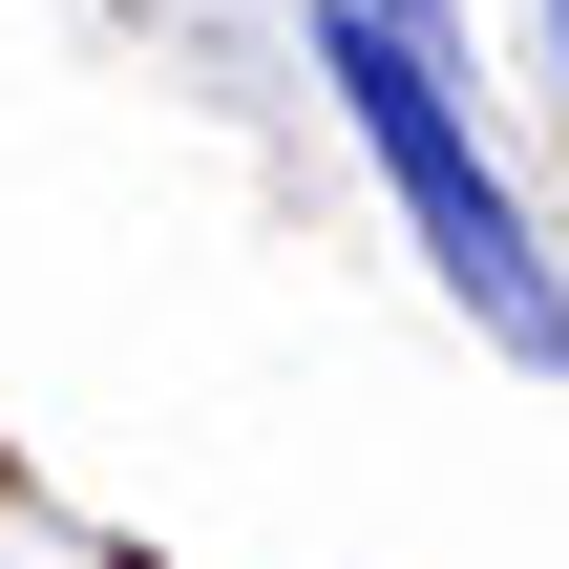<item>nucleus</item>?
<instances>
[{
	"label": "nucleus",
	"mask_w": 569,
	"mask_h": 569,
	"mask_svg": "<svg viewBox=\"0 0 569 569\" xmlns=\"http://www.w3.org/2000/svg\"><path fill=\"white\" fill-rule=\"evenodd\" d=\"M549 63H569V0H549Z\"/></svg>",
	"instance_id": "f03ea898"
},
{
	"label": "nucleus",
	"mask_w": 569,
	"mask_h": 569,
	"mask_svg": "<svg viewBox=\"0 0 569 569\" xmlns=\"http://www.w3.org/2000/svg\"><path fill=\"white\" fill-rule=\"evenodd\" d=\"M317 84L359 106V148H380V190H401L422 274H443L528 380H569V274L528 253V190H507V169H486V127H465V63H443V42H401V21H359V0H317Z\"/></svg>",
	"instance_id": "f257e3e1"
}]
</instances>
